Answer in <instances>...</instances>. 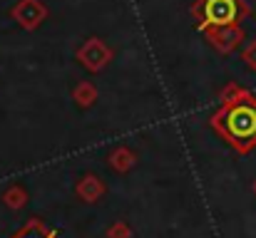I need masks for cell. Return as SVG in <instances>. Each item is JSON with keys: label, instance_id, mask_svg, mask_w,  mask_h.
Masks as SVG:
<instances>
[{"label": "cell", "instance_id": "1", "mask_svg": "<svg viewBox=\"0 0 256 238\" xmlns=\"http://www.w3.org/2000/svg\"><path fill=\"white\" fill-rule=\"evenodd\" d=\"M219 99V109L209 117L212 132L236 154H252L256 149V94L236 82H229Z\"/></svg>", "mask_w": 256, "mask_h": 238}, {"label": "cell", "instance_id": "2", "mask_svg": "<svg viewBox=\"0 0 256 238\" xmlns=\"http://www.w3.org/2000/svg\"><path fill=\"white\" fill-rule=\"evenodd\" d=\"M192 17L202 32L206 27L242 25L246 17H252V7L244 0H196L192 5Z\"/></svg>", "mask_w": 256, "mask_h": 238}, {"label": "cell", "instance_id": "3", "mask_svg": "<svg viewBox=\"0 0 256 238\" xmlns=\"http://www.w3.org/2000/svg\"><path fill=\"white\" fill-rule=\"evenodd\" d=\"M206 42L219 52V55H232L242 42H244V27L242 25H226V27H206L202 30Z\"/></svg>", "mask_w": 256, "mask_h": 238}, {"label": "cell", "instance_id": "4", "mask_svg": "<svg viewBox=\"0 0 256 238\" xmlns=\"http://www.w3.org/2000/svg\"><path fill=\"white\" fill-rule=\"evenodd\" d=\"M78 60H80V65L90 70V72H102L107 65H110V60H112V50L102 42V40H97V37H90L85 45L78 50Z\"/></svg>", "mask_w": 256, "mask_h": 238}, {"label": "cell", "instance_id": "5", "mask_svg": "<svg viewBox=\"0 0 256 238\" xmlns=\"http://www.w3.org/2000/svg\"><path fill=\"white\" fill-rule=\"evenodd\" d=\"M48 10L40 0H20L15 7H12V17L25 27V30H35L42 20H45Z\"/></svg>", "mask_w": 256, "mask_h": 238}, {"label": "cell", "instance_id": "6", "mask_svg": "<svg viewBox=\"0 0 256 238\" xmlns=\"http://www.w3.org/2000/svg\"><path fill=\"white\" fill-rule=\"evenodd\" d=\"M104 191H107V186H104V181L97 176V174H85L80 181H78V186H75V194L80 196V201H85V204H94V201H100L102 196H104Z\"/></svg>", "mask_w": 256, "mask_h": 238}, {"label": "cell", "instance_id": "7", "mask_svg": "<svg viewBox=\"0 0 256 238\" xmlns=\"http://www.w3.org/2000/svg\"><path fill=\"white\" fill-rule=\"evenodd\" d=\"M134 161H137V154H134L127 144L114 147V149L107 154V166H110L112 171H117V174H127V171L134 166Z\"/></svg>", "mask_w": 256, "mask_h": 238}, {"label": "cell", "instance_id": "8", "mask_svg": "<svg viewBox=\"0 0 256 238\" xmlns=\"http://www.w3.org/2000/svg\"><path fill=\"white\" fill-rule=\"evenodd\" d=\"M10 238H62L55 229H50L45 221H40V219H28V224L20 229V231H15Z\"/></svg>", "mask_w": 256, "mask_h": 238}, {"label": "cell", "instance_id": "9", "mask_svg": "<svg viewBox=\"0 0 256 238\" xmlns=\"http://www.w3.org/2000/svg\"><path fill=\"white\" fill-rule=\"evenodd\" d=\"M72 99L80 109H87L97 102V87L92 82H80L75 89H72Z\"/></svg>", "mask_w": 256, "mask_h": 238}, {"label": "cell", "instance_id": "10", "mask_svg": "<svg viewBox=\"0 0 256 238\" xmlns=\"http://www.w3.org/2000/svg\"><path fill=\"white\" fill-rule=\"evenodd\" d=\"M2 204H5L8 209H12V211L22 209V206L28 204V191H25V186H22V184H12L10 189H5Z\"/></svg>", "mask_w": 256, "mask_h": 238}, {"label": "cell", "instance_id": "11", "mask_svg": "<svg viewBox=\"0 0 256 238\" xmlns=\"http://www.w3.org/2000/svg\"><path fill=\"white\" fill-rule=\"evenodd\" d=\"M242 60H244V65H246L252 72H256V37L252 40V42L244 45V50H242Z\"/></svg>", "mask_w": 256, "mask_h": 238}, {"label": "cell", "instance_id": "12", "mask_svg": "<svg viewBox=\"0 0 256 238\" xmlns=\"http://www.w3.org/2000/svg\"><path fill=\"white\" fill-rule=\"evenodd\" d=\"M107 238H132V229H130L124 221H114V224L107 229Z\"/></svg>", "mask_w": 256, "mask_h": 238}, {"label": "cell", "instance_id": "13", "mask_svg": "<svg viewBox=\"0 0 256 238\" xmlns=\"http://www.w3.org/2000/svg\"><path fill=\"white\" fill-rule=\"evenodd\" d=\"M252 191H254V196H256V181H254V186H252Z\"/></svg>", "mask_w": 256, "mask_h": 238}]
</instances>
